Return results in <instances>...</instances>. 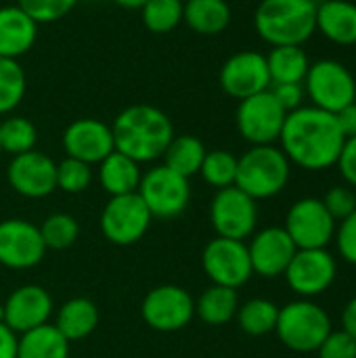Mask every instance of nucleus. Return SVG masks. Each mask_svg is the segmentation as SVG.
Segmentation results:
<instances>
[{"mask_svg":"<svg viewBox=\"0 0 356 358\" xmlns=\"http://www.w3.org/2000/svg\"><path fill=\"white\" fill-rule=\"evenodd\" d=\"M279 143L290 164L321 172L338 164L346 136L342 134L336 113L311 105L287 113Z\"/></svg>","mask_w":356,"mask_h":358,"instance_id":"f257e3e1","label":"nucleus"},{"mask_svg":"<svg viewBox=\"0 0 356 358\" xmlns=\"http://www.w3.org/2000/svg\"><path fill=\"white\" fill-rule=\"evenodd\" d=\"M111 132L115 151L136 164H149L162 159L174 138V124L159 107L141 103L122 109L111 124Z\"/></svg>","mask_w":356,"mask_h":358,"instance_id":"f03ea898","label":"nucleus"},{"mask_svg":"<svg viewBox=\"0 0 356 358\" xmlns=\"http://www.w3.org/2000/svg\"><path fill=\"white\" fill-rule=\"evenodd\" d=\"M254 27L271 46H302L317 31V2L262 0L254 13Z\"/></svg>","mask_w":356,"mask_h":358,"instance_id":"7ed1b4c3","label":"nucleus"},{"mask_svg":"<svg viewBox=\"0 0 356 358\" xmlns=\"http://www.w3.org/2000/svg\"><path fill=\"white\" fill-rule=\"evenodd\" d=\"M290 174L292 164L279 147L256 145L237 157L235 187H239L256 201L271 199L287 187Z\"/></svg>","mask_w":356,"mask_h":358,"instance_id":"20e7f679","label":"nucleus"},{"mask_svg":"<svg viewBox=\"0 0 356 358\" xmlns=\"http://www.w3.org/2000/svg\"><path fill=\"white\" fill-rule=\"evenodd\" d=\"M332 331L334 327L327 310L315 300L298 298L279 308L275 334L279 342L294 352H317Z\"/></svg>","mask_w":356,"mask_h":358,"instance_id":"39448f33","label":"nucleus"},{"mask_svg":"<svg viewBox=\"0 0 356 358\" xmlns=\"http://www.w3.org/2000/svg\"><path fill=\"white\" fill-rule=\"evenodd\" d=\"M136 193L147 206L149 214L159 220H172L180 216L191 201L189 178L176 174L164 164L143 172Z\"/></svg>","mask_w":356,"mask_h":358,"instance_id":"423d86ee","label":"nucleus"},{"mask_svg":"<svg viewBox=\"0 0 356 358\" xmlns=\"http://www.w3.org/2000/svg\"><path fill=\"white\" fill-rule=\"evenodd\" d=\"M304 92L311 96L313 107L338 113L356 101V80L340 61L321 59L308 67Z\"/></svg>","mask_w":356,"mask_h":358,"instance_id":"0eeeda50","label":"nucleus"},{"mask_svg":"<svg viewBox=\"0 0 356 358\" xmlns=\"http://www.w3.org/2000/svg\"><path fill=\"white\" fill-rule=\"evenodd\" d=\"M151 222H153V216L149 214L138 193L109 197L99 218L103 237L109 243L120 245V248L138 243L147 235Z\"/></svg>","mask_w":356,"mask_h":358,"instance_id":"6e6552de","label":"nucleus"},{"mask_svg":"<svg viewBox=\"0 0 356 358\" xmlns=\"http://www.w3.org/2000/svg\"><path fill=\"white\" fill-rule=\"evenodd\" d=\"M210 224L216 237L245 241L258 227V201L235 185L218 189L210 203Z\"/></svg>","mask_w":356,"mask_h":358,"instance_id":"1a4fd4ad","label":"nucleus"},{"mask_svg":"<svg viewBox=\"0 0 356 358\" xmlns=\"http://www.w3.org/2000/svg\"><path fill=\"white\" fill-rule=\"evenodd\" d=\"M287 111L273 96L271 88L239 101L235 124L243 141L252 147L256 145H275L281 136Z\"/></svg>","mask_w":356,"mask_h":358,"instance_id":"9d476101","label":"nucleus"},{"mask_svg":"<svg viewBox=\"0 0 356 358\" xmlns=\"http://www.w3.org/2000/svg\"><path fill=\"white\" fill-rule=\"evenodd\" d=\"M143 321L159 334L185 329L195 317V300L180 285H157L147 292L141 304Z\"/></svg>","mask_w":356,"mask_h":358,"instance_id":"9b49d317","label":"nucleus"},{"mask_svg":"<svg viewBox=\"0 0 356 358\" xmlns=\"http://www.w3.org/2000/svg\"><path fill=\"white\" fill-rule=\"evenodd\" d=\"M338 222L321 199L302 197L294 201L285 214V233L298 250H323L334 241Z\"/></svg>","mask_w":356,"mask_h":358,"instance_id":"f8f14e48","label":"nucleus"},{"mask_svg":"<svg viewBox=\"0 0 356 358\" xmlns=\"http://www.w3.org/2000/svg\"><path fill=\"white\" fill-rule=\"evenodd\" d=\"M201 268L212 285L231 289L243 287L254 277L248 243L225 237H214L206 243L201 252Z\"/></svg>","mask_w":356,"mask_h":358,"instance_id":"ddd939ff","label":"nucleus"},{"mask_svg":"<svg viewBox=\"0 0 356 358\" xmlns=\"http://www.w3.org/2000/svg\"><path fill=\"white\" fill-rule=\"evenodd\" d=\"M283 277L287 281V287L298 298L313 300L334 285L338 277V262L334 254L327 252V248L298 250Z\"/></svg>","mask_w":356,"mask_h":358,"instance_id":"4468645a","label":"nucleus"},{"mask_svg":"<svg viewBox=\"0 0 356 358\" xmlns=\"http://www.w3.org/2000/svg\"><path fill=\"white\" fill-rule=\"evenodd\" d=\"M40 229L23 218L0 220V264L10 271H29L46 256Z\"/></svg>","mask_w":356,"mask_h":358,"instance_id":"2eb2a0df","label":"nucleus"},{"mask_svg":"<svg viewBox=\"0 0 356 358\" xmlns=\"http://www.w3.org/2000/svg\"><path fill=\"white\" fill-rule=\"evenodd\" d=\"M10 189L25 199H44L57 191V162L42 151L15 155L6 166Z\"/></svg>","mask_w":356,"mask_h":358,"instance_id":"dca6fc26","label":"nucleus"},{"mask_svg":"<svg viewBox=\"0 0 356 358\" xmlns=\"http://www.w3.org/2000/svg\"><path fill=\"white\" fill-rule=\"evenodd\" d=\"M218 80L220 88L237 101L269 90L271 73L266 65V55L256 50H239L231 55L220 67Z\"/></svg>","mask_w":356,"mask_h":358,"instance_id":"f3484780","label":"nucleus"},{"mask_svg":"<svg viewBox=\"0 0 356 358\" xmlns=\"http://www.w3.org/2000/svg\"><path fill=\"white\" fill-rule=\"evenodd\" d=\"M61 145L65 157L80 159L88 166H99L109 153L115 151L111 126L94 117L73 120L63 130Z\"/></svg>","mask_w":356,"mask_h":358,"instance_id":"a211bd4d","label":"nucleus"},{"mask_svg":"<svg viewBox=\"0 0 356 358\" xmlns=\"http://www.w3.org/2000/svg\"><path fill=\"white\" fill-rule=\"evenodd\" d=\"M2 304H4V325L17 336L50 323L52 308H55L50 294L36 283H27L13 289Z\"/></svg>","mask_w":356,"mask_h":358,"instance_id":"6ab92c4d","label":"nucleus"},{"mask_svg":"<svg viewBox=\"0 0 356 358\" xmlns=\"http://www.w3.org/2000/svg\"><path fill=\"white\" fill-rule=\"evenodd\" d=\"M296 252L298 248L294 245L292 237L285 233L283 227H266L254 233L248 243L252 271L254 275H260L264 279L281 277L287 271Z\"/></svg>","mask_w":356,"mask_h":358,"instance_id":"aec40b11","label":"nucleus"},{"mask_svg":"<svg viewBox=\"0 0 356 358\" xmlns=\"http://www.w3.org/2000/svg\"><path fill=\"white\" fill-rule=\"evenodd\" d=\"M38 40V23L17 4L0 6V57L17 59L27 55Z\"/></svg>","mask_w":356,"mask_h":358,"instance_id":"412c9836","label":"nucleus"},{"mask_svg":"<svg viewBox=\"0 0 356 358\" xmlns=\"http://www.w3.org/2000/svg\"><path fill=\"white\" fill-rule=\"evenodd\" d=\"M317 29L332 42L356 44V4L348 0L317 2Z\"/></svg>","mask_w":356,"mask_h":358,"instance_id":"4be33fe9","label":"nucleus"},{"mask_svg":"<svg viewBox=\"0 0 356 358\" xmlns=\"http://www.w3.org/2000/svg\"><path fill=\"white\" fill-rule=\"evenodd\" d=\"M101 315L92 300L88 298H71L63 302V306L55 315V327L59 334L71 344L86 340L99 327Z\"/></svg>","mask_w":356,"mask_h":358,"instance_id":"5701e85b","label":"nucleus"},{"mask_svg":"<svg viewBox=\"0 0 356 358\" xmlns=\"http://www.w3.org/2000/svg\"><path fill=\"white\" fill-rule=\"evenodd\" d=\"M141 164L128 155L113 151L99 164V182L109 197L136 193L141 185Z\"/></svg>","mask_w":356,"mask_h":358,"instance_id":"b1692460","label":"nucleus"},{"mask_svg":"<svg viewBox=\"0 0 356 358\" xmlns=\"http://www.w3.org/2000/svg\"><path fill=\"white\" fill-rule=\"evenodd\" d=\"M183 21L199 36H218L231 23V6L227 0H185Z\"/></svg>","mask_w":356,"mask_h":358,"instance_id":"393cba45","label":"nucleus"},{"mask_svg":"<svg viewBox=\"0 0 356 358\" xmlns=\"http://www.w3.org/2000/svg\"><path fill=\"white\" fill-rule=\"evenodd\" d=\"M237 310H239V294L237 289L231 287L210 285L195 300V317L210 327H220L231 323Z\"/></svg>","mask_w":356,"mask_h":358,"instance_id":"a878e982","label":"nucleus"},{"mask_svg":"<svg viewBox=\"0 0 356 358\" xmlns=\"http://www.w3.org/2000/svg\"><path fill=\"white\" fill-rule=\"evenodd\" d=\"M17 358H69V342L46 323L17 338Z\"/></svg>","mask_w":356,"mask_h":358,"instance_id":"bb28decb","label":"nucleus"},{"mask_svg":"<svg viewBox=\"0 0 356 358\" xmlns=\"http://www.w3.org/2000/svg\"><path fill=\"white\" fill-rule=\"evenodd\" d=\"M266 65L273 84H304L311 61L302 46H273L266 55Z\"/></svg>","mask_w":356,"mask_h":358,"instance_id":"cd10ccee","label":"nucleus"},{"mask_svg":"<svg viewBox=\"0 0 356 358\" xmlns=\"http://www.w3.org/2000/svg\"><path fill=\"white\" fill-rule=\"evenodd\" d=\"M208 149L204 145L201 138L193 136V134H174V138L170 141L168 149L162 155V164L168 166L170 170H174L176 174L191 178L195 174H199V168L204 164Z\"/></svg>","mask_w":356,"mask_h":358,"instance_id":"c85d7f7f","label":"nucleus"},{"mask_svg":"<svg viewBox=\"0 0 356 358\" xmlns=\"http://www.w3.org/2000/svg\"><path fill=\"white\" fill-rule=\"evenodd\" d=\"M235 319L243 334L252 338H260V336L275 331L277 319H279V306L266 298H252L239 304Z\"/></svg>","mask_w":356,"mask_h":358,"instance_id":"c756f323","label":"nucleus"},{"mask_svg":"<svg viewBox=\"0 0 356 358\" xmlns=\"http://www.w3.org/2000/svg\"><path fill=\"white\" fill-rule=\"evenodd\" d=\"M38 143L36 124L23 115H8L0 117V151L8 155H21L34 151Z\"/></svg>","mask_w":356,"mask_h":358,"instance_id":"7c9ffc66","label":"nucleus"},{"mask_svg":"<svg viewBox=\"0 0 356 358\" xmlns=\"http://www.w3.org/2000/svg\"><path fill=\"white\" fill-rule=\"evenodd\" d=\"M27 90V78L17 59L0 57V117L13 113Z\"/></svg>","mask_w":356,"mask_h":358,"instance_id":"2f4dec72","label":"nucleus"},{"mask_svg":"<svg viewBox=\"0 0 356 358\" xmlns=\"http://www.w3.org/2000/svg\"><path fill=\"white\" fill-rule=\"evenodd\" d=\"M38 229H40V235H42L46 250H55V252L69 250L80 237L78 220L65 212H55V214L46 216Z\"/></svg>","mask_w":356,"mask_h":358,"instance_id":"473e14b6","label":"nucleus"},{"mask_svg":"<svg viewBox=\"0 0 356 358\" xmlns=\"http://www.w3.org/2000/svg\"><path fill=\"white\" fill-rule=\"evenodd\" d=\"M183 0H149L141 8L143 25L151 34H170L183 23Z\"/></svg>","mask_w":356,"mask_h":358,"instance_id":"72a5a7b5","label":"nucleus"},{"mask_svg":"<svg viewBox=\"0 0 356 358\" xmlns=\"http://www.w3.org/2000/svg\"><path fill=\"white\" fill-rule=\"evenodd\" d=\"M199 176L210 187H214L216 191L233 187L235 178H237V157L231 151H225V149L208 151L206 157H204V164L199 168Z\"/></svg>","mask_w":356,"mask_h":358,"instance_id":"f704fd0d","label":"nucleus"},{"mask_svg":"<svg viewBox=\"0 0 356 358\" xmlns=\"http://www.w3.org/2000/svg\"><path fill=\"white\" fill-rule=\"evenodd\" d=\"M92 182V166L65 157L57 164V189L69 195H80L84 193Z\"/></svg>","mask_w":356,"mask_h":358,"instance_id":"c9c22d12","label":"nucleus"},{"mask_svg":"<svg viewBox=\"0 0 356 358\" xmlns=\"http://www.w3.org/2000/svg\"><path fill=\"white\" fill-rule=\"evenodd\" d=\"M78 0H17V6L23 8L38 25L40 23H55L67 17Z\"/></svg>","mask_w":356,"mask_h":358,"instance_id":"e433bc0d","label":"nucleus"},{"mask_svg":"<svg viewBox=\"0 0 356 358\" xmlns=\"http://www.w3.org/2000/svg\"><path fill=\"white\" fill-rule=\"evenodd\" d=\"M321 201L327 208V212L334 216L336 222L348 218L356 210V193L355 189L348 187V185H336V187H332Z\"/></svg>","mask_w":356,"mask_h":358,"instance_id":"4c0bfd02","label":"nucleus"},{"mask_svg":"<svg viewBox=\"0 0 356 358\" xmlns=\"http://www.w3.org/2000/svg\"><path fill=\"white\" fill-rule=\"evenodd\" d=\"M338 254L344 262L356 266V210L344 220L338 222L336 235H334Z\"/></svg>","mask_w":356,"mask_h":358,"instance_id":"58836bf2","label":"nucleus"},{"mask_svg":"<svg viewBox=\"0 0 356 358\" xmlns=\"http://www.w3.org/2000/svg\"><path fill=\"white\" fill-rule=\"evenodd\" d=\"M319 358H356V340L344 329L332 331L317 350Z\"/></svg>","mask_w":356,"mask_h":358,"instance_id":"ea45409f","label":"nucleus"},{"mask_svg":"<svg viewBox=\"0 0 356 358\" xmlns=\"http://www.w3.org/2000/svg\"><path fill=\"white\" fill-rule=\"evenodd\" d=\"M271 92H273V96L279 101V105L287 113L300 109L302 107V101H304V94H306L302 84H273L271 86Z\"/></svg>","mask_w":356,"mask_h":358,"instance_id":"a19ab883","label":"nucleus"},{"mask_svg":"<svg viewBox=\"0 0 356 358\" xmlns=\"http://www.w3.org/2000/svg\"><path fill=\"white\" fill-rule=\"evenodd\" d=\"M336 166L340 168V174L346 180V185L356 189V136L346 138Z\"/></svg>","mask_w":356,"mask_h":358,"instance_id":"79ce46f5","label":"nucleus"},{"mask_svg":"<svg viewBox=\"0 0 356 358\" xmlns=\"http://www.w3.org/2000/svg\"><path fill=\"white\" fill-rule=\"evenodd\" d=\"M336 120H338V124L342 128V134L346 138L356 136V101L350 103L348 107H344L342 111H338L336 113Z\"/></svg>","mask_w":356,"mask_h":358,"instance_id":"37998d69","label":"nucleus"},{"mask_svg":"<svg viewBox=\"0 0 356 358\" xmlns=\"http://www.w3.org/2000/svg\"><path fill=\"white\" fill-rule=\"evenodd\" d=\"M17 334L0 323V358H17Z\"/></svg>","mask_w":356,"mask_h":358,"instance_id":"c03bdc74","label":"nucleus"},{"mask_svg":"<svg viewBox=\"0 0 356 358\" xmlns=\"http://www.w3.org/2000/svg\"><path fill=\"white\" fill-rule=\"evenodd\" d=\"M342 329L356 340V296L348 300V304L342 310Z\"/></svg>","mask_w":356,"mask_h":358,"instance_id":"a18cd8bd","label":"nucleus"},{"mask_svg":"<svg viewBox=\"0 0 356 358\" xmlns=\"http://www.w3.org/2000/svg\"><path fill=\"white\" fill-rule=\"evenodd\" d=\"M113 2L122 8H128V10H136V8L141 10L149 0H113Z\"/></svg>","mask_w":356,"mask_h":358,"instance_id":"49530a36","label":"nucleus"},{"mask_svg":"<svg viewBox=\"0 0 356 358\" xmlns=\"http://www.w3.org/2000/svg\"><path fill=\"white\" fill-rule=\"evenodd\" d=\"M0 323H4V304L0 302Z\"/></svg>","mask_w":356,"mask_h":358,"instance_id":"de8ad7c7","label":"nucleus"},{"mask_svg":"<svg viewBox=\"0 0 356 358\" xmlns=\"http://www.w3.org/2000/svg\"><path fill=\"white\" fill-rule=\"evenodd\" d=\"M183 2H185V0H183Z\"/></svg>","mask_w":356,"mask_h":358,"instance_id":"09e8293b","label":"nucleus"},{"mask_svg":"<svg viewBox=\"0 0 356 358\" xmlns=\"http://www.w3.org/2000/svg\"><path fill=\"white\" fill-rule=\"evenodd\" d=\"M0 153H2V151H0Z\"/></svg>","mask_w":356,"mask_h":358,"instance_id":"8fccbe9b","label":"nucleus"}]
</instances>
